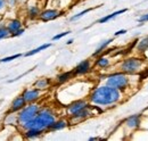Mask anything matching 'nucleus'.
Listing matches in <instances>:
<instances>
[{"mask_svg":"<svg viewBox=\"0 0 148 141\" xmlns=\"http://www.w3.org/2000/svg\"><path fill=\"white\" fill-rule=\"evenodd\" d=\"M120 99H121L120 90L110 86H103L96 88L90 94V101L95 105L99 106L113 105L117 103Z\"/></svg>","mask_w":148,"mask_h":141,"instance_id":"f257e3e1","label":"nucleus"},{"mask_svg":"<svg viewBox=\"0 0 148 141\" xmlns=\"http://www.w3.org/2000/svg\"><path fill=\"white\" fill-rule=\"evenodd\" d=\"M55 115L53 114V112H50L49 109H42L38 113V115L31 120L30 122L25 123L23 126V129L27 130V129H39V130H46L49 129L50 125L55 122Z\"/></svg>","mask_w":148,"mask_h":141,"instance_id":"f03ea898","label":"nucleus"},{"mask_svg":"<svg viewBox=\"0 0 148 141\" xmlns=\"http://www.w3.org/2000/svg\"><path fill=\"white\" fill-rule=\"evenodd\" d=\"M40 112V107L37 104L31 103L30 105H25L17 114L18 117V124L24 125L25 123L30 122L31 120H33L38 115V113Z\"/></svg>","mask_w":148,"mask_h":141,"instance_id":"7ed1b4c3","label":"nucleus"},{"mask_svg":"<svg viewBox=\"0 0 148 141\" xmlns=\"http://www.w3.org/2000/svg\"><path fill=\"white\" fill-rule=\"evenodd\" d=\"M106 84L117 89V90H123L128 87L129 79H128L127 74H124V73H115L107 77Z\"/></svg>","mask_w":148,"mask_h":141,"instance_id":"20e7f679","label":"nucleus"},{"mask_svg":"<svg viewBox=\"0 0 148 141\" xmlns=\"http://www.w3.org/2000/svg\"><path fill=\"white\" fill-rule=\"evenodd\" d=\"M143 65V60L138 59V58H130L125 59L122 64H121V70L125 74H134L140 70Z\"/></svg>","mask_w":148,"mask_h":141,"instance_id":"39448f33","label":"nucleus"},{"mask_svg":"<svg viewBox=\"0 0 148 141\" xmlns=\"http://www.w3.org/2000/svg\"><path fill=\"white\" fill-rule=\"evenodd\" d=\"M40 94H41L40 90L36 88V89H27V90H25L22 96H23L24 100L26 101V104H27V103L31 104V103L37 101L38 99L40 98Z\"/></svg>","mask_w":148,"mask_h":141,"instance_id":"423d86ee","label":"nucleus"},{"mask_svg":"<svg viewBox=\"0 0 148 141\" xmlns=\"http://www.w3.org/2000/svg\"><path fill=\"white\" fill-rule=\"evenodd\" d=\"M88 106H89L88 103L84 101V100H76V101L72 103L71 105L67 107V113H69L70 115H73L75 113H77V112H80V110L87 108Z\"/></svg>","mask_w":148,"mask_h":141,"instance_id":"0eeeda50","label":"nucleus"},{"mask_svg":"<svg viewBox=\"0 0 148 141\" xmlns=\"http://www.w3.org/2000/svg\"><path fill=\"white\" fill-rule=\"evenodd\" d=\"M60 16V13L56 9H47V10H43L42 13H40L39 17L42 22H49V21H53L56 19L57 17Z\"/></svg>","mask_w":148,"mask_h":141,"instance_id":"6e6552de","label":"nucleus"},{"mask_svg":"<svg viewBox=\"0 0 148 141\" xmlns=\"http://www.w3.org/2000/svg\"><path fill=\"white\" fill-rule=\"evenodd\" d=\"M91 67V64H90V60L86 59V60H82L80 64H77V66L74 68L73 74L74 75H83V74H87Z\"/></svg>","mask_w":148,"mask_h":141,"instance_id":"1a4fd4ad","label":"nucleus"},{"mask_svg":"<svg viewBox=\"0 0 148 141\" xmlns=\"http://www.w3.org/2000/svg\"><path fill=\"white\" fill-rule=\"evenodd\" d=\"M25 105H26V101L24 100L23 96L16 97V98L13 100V103H12L10 109H9V113H16V112H19Z\"/></svg>","mask_w":148,"mask_h":141,"instance_id":"9d476101","label":"nucleus"},{"mask_svg":"<svg viewBox=\"0 0 148 141\" xmlns=\"http://www.w3.org/2000/svg\"><path fill=\"white\" fill-rule=\"evenodd\" d=\"M89 115H91V113H90L89 106H88L87 108H84V109H82V110L75 113L73 115H71V120L74 121V122H81V121L86 120L87 117H89Z\"/></svg>","mask_w":148,"mask_h":141,"instance_id":"9b49d317","label":"nucleus"},{"mask_svg":"<svg viewBox=\"0 0 148 141\" xmlns=\"http://www.w3.org/2000/svg\"><path fill=\"white\" fill-rule=\"evenodd\" d=\"M7 29H8L9 33L13 34V33L16 32L17 30L22 29V23H21V21H18V19H12V21L8 22V24H7Z\"/></svg>","mask_w":148,"mask_h":141,"instance_id":"f8f14e48","label":"nucleus"},{"mask_svg":"<svg viewBox=\"0 0 148 141\" xmlns=\"http://www.w3.org/2000/svg\"><path fill=\"white\" fill-rule=\"evenodd\" d=\"M125 124L131 129H137L140 124V116L139 115H132L125 120Z\"/></svg>","mask_w":148,"mask_h":141,"instance_id":"ddd939ff","label":"nucleus"},{"mask_svg":"<svg viewBox=\"0 0 148 141\" xmlns=\"http://www.w3.org/2000/svg\"><path fill=\"white\" fill-rule=\"evenodd\" d=\"M111 42H113V39H108V40H105V41H103L98 47H97V49L95 50V53H92L93 57H96V56H98V55H100V53H103L106 48H107V46H110L111 44Z\"/></svg>","mask_w":148,"mask_h":141,"instance_id":"4468645a","label":"nucleus"},{"mask_svg":"<svg viewBox=\"0 0 148 141\" xmlns=\"http://www.w3.org/2000/svg\"><path fill=\"white\" fill-rule=\"evenodd\" d=\"M128 9L125 8V9H120V10H117V12H114V13H112L110 15H107V16H105V17L100 18L99 21H98V23H100V24H103V23H106V22H108V21H111L112 18L116 17L117 15H120V14H123V13H125Z\"/></svg>","mask_w":148,"mask_h":141,"instance_id":"2eb2a0df","label":"nucleus"},{"mask_svg":"<svg viewBox=\"0 0 148 141\" xmlns=\"http://www.w3.org/2000/svg\"><path fill=\"white\" fill-rule=\"evenodd\" d=\"M42 133V130H39V129H27L26 132H25V137L27 139H33V138H37L39 136H41Z\"/></svg>","mask_w":148,"mask_h":141,"instance_id":"dca6fc26","label":"nucleus"},{"mask_svg":"<svg viewBox=\"0 0 148 141\" xmlns=\"http://www.w3.org/2000/svg\"><path fill=\"white\" fill-rule=\"evenodd\" d=\"M137 49L139 53H145L148 49V35L143 38L139 42H138V46H137Z\"/></svg>","mask_w":148,"mask_h":141,"instance_id":"f3484780","label":"nucleus"},{"mask_svg":"<svg viewBox=\"0 0 148 141\" xmlns=\"http://www.w3.org/2000/svg\"><path fill=\"white\" fill-rule=\"evenodd\" d=\"M50 84V81L48 79H39L38 81L34 82V87L39 90H42V89H47L48 86Z\"/></svg>","mask_w":148,"mask_h":141,"instance_id":"a211bd4d","label":"nucleus"},{"mask_svg":"<svg viewBox=\"0 0 148 141\" xmlns=\"http://www.w3.org/2000/svg\"><path fill=\"white\" fill-rule=\"evenodd\" d=\"M66 125H67V123H66L65 121H63V120H59V121H55L54 123H53L51 125H50L49 130H53V131H57V130H62V129L66 127Z\"/></svg>","mask_w":148,"mask_h":141,"instance_id":"6ab92c4d","label":"nucleus"},{"mask_svg":"<svg viewBox=\"0 0 148 141\" xmlns=\"http://www.w3.org/2000/svg\"><path fill=\"white\" fill-rule=\"evenodd\" d=\"M49 47H51V43H46V44H42V46L38 47V48H36V49H32L31 51L26 53H25V57L33 56V55H36V53H40V51H42V50H45V49H47V48H49Z\"/></svg>","mask_w":148,"mask_h":141,"instance_id":"aec40b11","label":"nucleus"},{"mask_svg":"<svg viewBox=\"0 0 148 141\" xmlns=\"http://www.w3.org/2000/svg\"><path fill=\"white\" fill-rule=\"evenodd\" d=\"M72 76H73V73H72V72H65V73H62L60 75H58L57 81H58L59 83H65V82H67Z\"/></svg>","mask_w":148,"mask_h":141,"instance_id":"412c9836","label":"nucleus"},{"mask_svg":"<svg viewBox=\"0 0 148 141\" xmlns=\"http://www.w3.org/2000/svg\"><path fill=\"white\" fill-rule=\"evenodd\" d=\"M96 65L100 68H106L108 65H110V59L106 58V57H99L97 60H96Z\"/></svg>","mask_w":148,"mask_h":141,"instance_id":"4be33fe9","label":"nucleus"},{"mask_svg":"<svg viewBox=\"0 0 148 141\" xmlns=\"http://www.w3.org/2000/svg\"><path fill=\"white\" fill-rule=\"evenodd\" d=\"M27 15H29V17L31 18V19L38 17V16L40 15V9H39V7H38V6H32V7L29 9Z\"/></svg>","mask_w":148,"mask_h":141,"instance_id":"5701e85b","label":"nucleus"},{"mask_svg":"<svg viewBox=\"0 0 148 141\" xmlns=\"http://www.w3.org/2000/svg\"><path fill=\"white\" fill-rule=\"evenodd\" d=\"M9 35H10V33H9L7 26H2V25H0V40L6 39V38H8Z\"/></svg>","mask_w":148,"mask_h":141,"instance_id":"b1692460","label":"nucleus"},{"mask_svg":"<svg viewBox=\"0 0 148 141\" xmlns=\"http://www.w3.org/2000/svg\"><path fill=\"white\" fill-rule=\"evenodd\" d=\"M21 56H22L21 53H16V55H13V56L3 57V58H1V59H0V63H8V62H12V60H14V59H17V58H19Z\"/></svg>","mask_w":148,"mask_h":141,"instance_id":"393cba45","label":"nucleus"},{"mask_svg":"<svg viewBox=\"0 0 148 141\" xmlns=\"http://www.w3.org/2000/svg\"><path fill=\"white\" fill-rule=\"evenodd\" d=\"M93 8H88V9H84V10H82V12H80V13H77L76 15H74L71 17V21H76V19H79V18H81L83 15H86L87 13H89V12H91Z\"/></svg>","mask_w":148,"mask_h":141,"instance_id":"a878e982","label":"nucleus"},{"mask_svg":"<svg viewBox=\"0 0 148 141\" xmlns=\"http://www.w3.org/2000/svg\"><path fill=\"white\" fill-rule=\"evenodd\" d=\"M71 33V31H66V32H63V33H59V34L55 35L54 38H53V40L56 41V40H59V39H62V38H64V36H66L67 34H70Z\"/></svg>","mask_w":148,"mask_h":141,"instance_id":"bb28decb","label":"nucleus"},{"mask_svg":"<svg viewBox=\"0 0 148 141\" xmlns=\"http://www.w3.org/2000/svg\"><path fill=\"white\" fill-rule=\"evenodd\" d=\"M7 7V0H0V13H2Z\"/></svg>","mask_w":148,"mask_h":141,"instance_id":"cd10ccee","label":"nucleus"},{"mask_svg":"<svg viewBox=\"0 0 148 141\" xmlns=\"http://www.w3.org/2000/svg\"><path fill=\"white\" fill-rule=\"evenodd\" d=\"M25 32V30L24 29H19V30H17L16 32H14L13 34H10V36H13V38H16V36H19V35H22L23 33Z\"/></svg>","mask_w":148,"mask_h":141,"instance_id":"c85d7f7f","label":"nucleus"},{"mask_svg":"<svg viewBox=\"0 0 148 141\" xmlns=\"http://www.w3.org/2000/svg\"><path fill=\"white\" fill-rule=\"evenodd\" d=\"M139 22H140V23H143V22H148V14L143 15L141 17L139 18Z\"/></svg>","mask_w":148,"mask_h":141,"instance_id":"c756f323","label":"nucleus"},{"mask_svg":"<svg viewBox=\"0 0 148 141\" xmlns=\"http://www.w3.org/2000/svg\"><path fill=\"white\" fill-rule=\"evenodd\" d=\"M124 33H127V30H120V31L115 32L114 35H115V36H119V35H122V34H124Z\"/></svg>","mask_w":148,"mask_h":141,"instance_id":"7c9ffc66","label":"nucleus"},{"mask_svg":"<svg viewBox=\"0 0 148 141\" xmlns=\"http://www.w3.org/2000/svg\"><path fill=\"white\" fill-rule=\"evenodd\" d=\"M147 76H148V70L146 72V73H141V75H140V80H145Z\"/></svg>","mask_w":148,"mask_h":141,"instance_id":"2f4dec72","label":"nucleus"},{"mask_svg":"<svg viewBox=\"0 0 148 141\" xmlns=\"http://www.w3.org/2000/svg\"><path fill=\"white\" fill-rule=\"evenodd\" d=\"M73 43V39H71V40H69L67 42H66V44H72Z\"/></svg>","mask_w":148,"mask_h":141,"instance_id":"473e14b6","label":"nucleus"},{"mask_svg":"<svg viewBox=\"0 0 148 141\" xmlns=\"http://www.w3.org/2000/svg\"><path fill=\"white\" fill-rule=\"evenodd\" d=\"M89 140H100V138H90Z\"/></svg>","mask_w":148,"mask_h":141,"instance_id":"72a5a7b5","label":"nucleus"}]
</instances>
